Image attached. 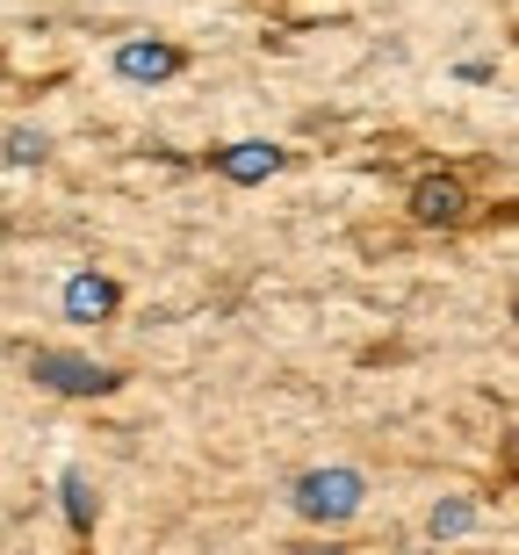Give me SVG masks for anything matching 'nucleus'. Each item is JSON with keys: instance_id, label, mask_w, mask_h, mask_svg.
I'll return each instance as SVG.
<instances>
[{"instance_id": "obj_1", "label": "nucleus", "mask_w": 519, "mask_h": 555, "mask_svg": "<svg viewBox=\"0 0 519 555\" xmlns=\"http://www.w3.org/2000/svg\"><path fill=\"white\" fill-rule=\"evenodd\" d=\"M289 505L311 519V527H347V519L368 505V476L361 469H303L289 483Z\"/></svg>"}, {"instance_id": "obj_2", "label": "nucleus", "mask_w": 519, "mask_h": 555, "mask_svg": "<svg viewBox=\"0 0 519 555\" xmlns=\"http://www.w3.org/2000/svg\"><path fill=\"white\" fill-rule=\"evenodd\" d=\"M29 375H37L43 390H59V397H108L116 383H124V369L87 361V353H65V347H43L37 361H29Z\"/></svg>"}, {"instance_id": "obj_3", "label": "nucleus", "mask_w": 519, "mask_h": 555, "mask_svg": "<svg viewBox=\"0 0 519 555\" xmlns=\"http://www.w3.org/2000/svg\"><path fill=\"white\" fill-rule=\"evenodd\" d=\"M404 209H412V224H426V231H455L462 217H469V188H462L455 173H426Z\"/></svg>"}, {"instance_id": "obj_4", "label": "nucleus", "mask_w": 519, "mask_h": 555, "mask_svg": "<svg viewBox=\"0 0 519 555\" xmlns=\"http://www.w3.org/2000/svg\"><path fill=\"white\" fill-rule=\"evenodd\" d=\"M181 65H187V51L167 43V37H124L116 43V73H124V80H173Z\"/></svg>"}, {"instance_id": "obj_5", "label": "nucleus", "mask_w": 519, "mask_h": 555, "mask_svg": "<svg viewBox=\"0 0 519 555\" xmlns=\"http://www.w3.org/2000/svg\"><path fill=\"white\" fill-rule=\"evenodd\" d=\"M209 166H217L224 181L252 188V181H274V173L289 166V152H282V144H260V138H246V144H224V152H209Z\"/></svg>"}, {"instance_id": "obj_6", "label": "nucleus", "mask_w": 519, "mask_h": 555, "mask_svg": "<svg viewBox=\"0 0 519 555\" xmlns=\"http://www.w3.org/2000/svg\"><path fill=\"white\" fill-rule=\"evenodd\" d=\"M116 304H124V288L108 282V274H94V268H80L65 282V318H73V325H102Z\"/></svg>"}, {"instance_id": "obj_7", "label": "nucleus", "mask_w": 519, "mask_h": 555, "mask_svg": "<svg viewBox=\"0 0 519 555\" xmlns=\"http://www.w3.org/2000/svg\"><path fill=\"white\" fill-rule=\"evenodd\" d=\"M65 519H73V534L94 527V491H87V476H65Z\"/></svg>"}, {"instance_id": "obj_8", "label": "nucleus", "mask_w": 519, "mask_h": 555, "mask_svg": "<svg viewBox=\"0 0 519 555\" xmlns=\"http://www.w3.org/2000/svg\"><path fill=\"white\" fill-rule=\"evenodd\" d=\"M0 152H8L15 166H43V152H51V144H43V130H8V138H0Z\"/></svg>"}, {"instance_id": "obj_9", "label": "nucleus", "mask_w": 519, "mask_h": 555, "mask_svg": "<svg viewBox=\"0 0 519 555\" xmlns=\"http://www.w3.org/2000/svg\"><path fill=\"white\" fill-rule=\"evenodd\" d=\"M469 527H477V505H433V534H469Z\"/></svg>"}, {"instance_id": "obj_10", "label": "nucleus", "mask_w": 519, "mask_h": 555, "mask_svg": "<svg viewBox=\"0 0 519 555\" xmlns=\"http://www.w3.org/2000/svg\"><path fill=\"white\" fill-rule=\"evenodd\" d=\"M512 325H519V296H512Z\"/></svg>"}, {"instance_id": "obj_11", "label": "nucleus", "mask_w": 519, "mask_h": 555, "mask_svg": "<svg viewBox=\"0 0 519 555\" xmlns=\"http://www.w3.org/2000/svg\"><path fill=\"white\" fill-rule=\"evenodd\" d=\"M512 37H519V22H512Z\"/></svg>"}]
</instances>
